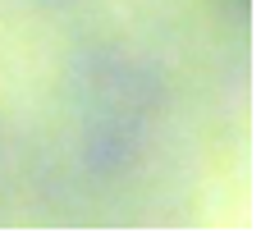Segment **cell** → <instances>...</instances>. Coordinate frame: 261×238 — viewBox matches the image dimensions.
Segmentation results:
<instances>
[{"mask_svg":"<svg viewBox=\"0 0 261 238\" xmlns=\"http://www.w3.org/2000/svg\"><path fill=\"white\" fill-rule=\"evenodd\" d=\"M133 151H138V142L119 128V124H106V128H96L92 138H87V147H83V156H87V165L96 170V174H115V170H128L133 165Z\"/></svg>","mask_w":261,"mask_h":238,"instance_id":"6da1fadb","label":"cell"}]
</instances>
